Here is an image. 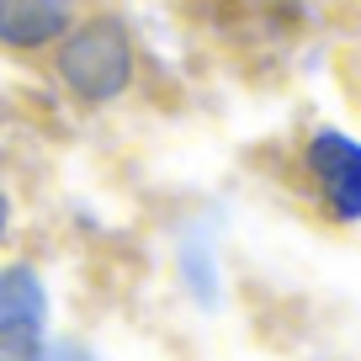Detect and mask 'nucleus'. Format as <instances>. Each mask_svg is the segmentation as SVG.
<instances>
[{
	"label": "nucleus",
	"mask_w": 361,
	"mask_h": 361,
	"mask_svg": "<svg viewBox=\"0 0 361 361\" xmlns=\"http://www.w3.org/2000/svg\"><path fill=\"white\" fill-rule=\"evenodd\" d=\"M59 69H64V80L85 102H112L117 90L128 85V75H133V48H128L117 22H90L64 43Z\"/></svg>",
	"instance_id": "nucleus-1"
},
{
	"label": "nucleus",
	"mask_w": 361,
	"mask_h": 361,
	"mask_svg": "<svg viewBox=\"0 0 361 361\" xmlns=\"http://www.w3.org/2000/svg\"><path fill=\"white\" fill-rule=\"evenodd\" d=\"M308 165H314L329 207H335L340 218H361V144L356 138L319 133L314 144H308Z\"/></svg>",
	"instance_id": "nucleus-2"
},
{
	"label": "nucleus",
	"mask_w": 361,
	"mask_h": 361,
	"mask_svg": "<svg viewBox=\"0 0 361 361\" xmlns=\"http://www.w3.org/2000/svg\"><path fill=\"white\" fill-rule=\"evenodd\" d=\"M69 27V0H0V37L16 48L54 43Z\"/></svg>",
	"instance_id": "nucleus-3"
},
{
	"label": "nucleus",
	"mask_w": 361,
	"mask_h": 361,
	"mask_svg": "<svg viewBox=\"0 0 361 361\" xmlns=\"http://www.w3.org/2000/svg\"><path fill=\"white\" fill-rule=\"evenodd\" d=\"M48 319V298L27 266L0 271V335H37Z\"/></svg>",
	"instance_id": "nucleus-4"
},
{
	"label": "nucleus",
	"mask_w": 361,
	"mask_h": 361,
	"mask_svg": "<svg viewBox=\"0 0 361 361\" xmlns=\"http://www.w3.org/2000/svg\"><path fill=\"white\" fill-rule=\"evenodd\" d=\"M0 361H43L37 335H0Z\"/></svg>",
	"instance_id": "nucleus-5"
},
{
	"label": "nucleus",
	"mask_w": 361,
	"mask_h": 361,
	"mask_svg": "<svg viewBox=\"0 0 361 361\" xmlns=\"http://www.w3.org/2000/svg\"><path fill=\"white\" fill-rule=\"evenodd\" d=\"M43 361H90V356H85V350H75V345H59L54 356H43Z\"/></svg>",
	"instance_id": "nucleus-6"
},
{
	"label": "nucleus",
	"mask_w": 361,
	"mask_h": 361,
	"mask_svg": "<svg viewBox=\"0 0 361 361\" xmlns=\"http://www.w3.org/2000/svg\"><path fill=\"white\" fill-rule=\"evenodd\" d=\"M6 228H11V207H6V197H0V239H6Z\"/></svg>",
	"instance_id": "nucleus-7"
}]
</instances>
